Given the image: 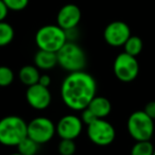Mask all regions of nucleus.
Masks as SVG:
<instances>
[{
    "label": "nucleus",
    "mask_w": 155,
    "mask_h": 155,
    "mask_svg": "<svg viewBox=\"0 0 155 155\" xmlns=\"http://www.w3.org/2000/svg\"><path fill=\"white\" fill-rule=\"evenodd\" d=\"M56 134L61 139L74 140L81 135L83 131V122L81 118L75 115H66L58 120L55 125Z\"/></svg>",
    "instance_id": "obj_10"
},
{
    "label": "nucleus",
    "mask_w": 155,
    "mask_h": 155,
    "mask_svg": "<svg viewBox=\"0 0 155 155\" xmlns=\"http://www.w3.org/2000/svg\"><path fill=\"white\" fill-rule=\"evenodd\" d=\"M10 11L19 12L25 10L29 5V0H3Z\"/></svg>",
    "instance_id": "obj_22"
},
{
    "label": "nucleus",
    "mask_w": 155,
    "mask_h": 155,
    "mask_svg": "<svg viewBox=\"0 0 155 155\" xmlns=\"http://www.w3.org/2000/svg\"><path fill=\"white\" fill-rule=\"evenodd\" d=\"M58 150L61 155H73L75 153V143L72 139H62Z\"/></svg>",
    "instance_id": "obj_21"
},
{
    "label": "nucleus",
    "mask_w": 155,
    "mask_h": 155,
    "mask_svg": "<svg viewBox=\"0 0 155 155\" xmlns=\"http://www.w3.org/2000/svg\"><path fill=\"white\" fill-rule=\"evenodd\" d=\"M153 155H155V150H154V153H153Z\"/></svg>",
    "instance_id": "obj_28"
},
{
    "label": "nucleus",
    "mask_w": 155,
    "mask_h": 155,
    "mask_svg": "<svg viewBox=\"0 0 155 155\" xmlns=\"http://www.w3.org/2000/svg\"><path fill=\"white\" fill-rule=\"evenodd\" d=\"M13 27L5 21H0V47H5L12 43L14 38Z\"/></svg>",
    "instance_id": "obj_18"
},
{
    "label": "nucleus",
    "mask_w": 155,
    "mask_h": 155,
    "mask_svg": "<svg viewBox=\"0 0 155 155\" xmlns=\"http://www.w3.org/2000/svg\"><path fill=\"white\" fill-rule=\"evenodd\" d=\"M143 112L150 117L151 119H155V101H151L146 104L143 108Z\"/></svg>",
    "instance_id": "obj_24"
},
{
    "label": "nucleus",
    "mask_w": 155,
    "mask_h": 155,
    "mask_svg": "<svg viewBox=\"0 0 155 155\" xmlns=\"http://www.w3.org/2000/svg\"><path fill=\"white\" fill-rule=\"evenodd\" d=\"M39 146L41 144H38L37 142H35L34 140H32L27 136L25 139H22L17 144V152H19L22 155H35L38 152Z\"/></svg>",
    "instance_id": "obj_17"
},
{
    "label": "nucleus",
    "mask_w": 155,
    "mask_h": 155,
    "mask_svg": "<svg viewBox=\"0 0 155 155\" xmlns=\"http://www.w3.org/2000/svg\"><path fill=\"white\" fill-rule=\"evenodd\" d=\"M96 119H98V118L87 107L85 108V110H82V116H81V120H82L83 124L88 125V124H91V123L93 122V121H95Z\"/></svg>",
    "instance_id": "obj_23"
},
{
    "label": "nucleus",
    "mask_w": 155,
    "mask_h": 155,
    "mask_svg": "<svg viewBox=\"0 0 155 155\" xmlns=\"http://www.w3.org/2000/svg\"><path fill=\"white\" fill-rule=\"evenodd\" d=\"M39 71L38 68L32 65H27L24 66L19 70V80L22 84H25L26 86H31L38 83L39 80Z\"/></svg>",
    "instance_id": "obj_15"
},
{
    "label": "nucleus",
    "mask_w": 155,
    "mask_h": 155,
    "mask_svg": "<svg viewBox=\"0 0 155 155\" xmlns=\"http://www.w3.org/2000/svg\"><path fill=\"white\" fill-rule=\"evenodd\" d=\"M35 66L43 70H49L58 65V56L55 52L38 50L34 56Z\"/></svg>",
    "instance_id": "obj_14"
},
{
    "label": "nucleus",
    "mask_w": 155,
    "mask_h": 155,
    "mask_svg": "<svg viewBox=\"0 0 155 155\" xmlns=\"http://www.w3.org/2000/svg\"><path fill=\"white\" fill-rule=\"evenodd\" d=\"M154 147L150 140H141L136 141L131 150V155H153Z\"/></svg>",
    "instance_id": "obj_19"
},
{
    "label": "nucleus",
    "mask_w": 155,
    "mask_h": 155,
    "mask_svg": "<svg viewBox=\"0 0 155 155\" xmlns=\"http://www.w3.org/2000/svg\"><path fill=\"white\" fill-rule=\"evenodd\" d=\"M9 11L10 10L8 9V7L5 5V3L3 2V0H0V21H5V19L8 16Z\"/></svg>",
    "instance_id": "obj_25"
},
{
    "label": "nucleus",
    "mask_w": 155,
    "mask_h": 155,
    "mask_svg": "<svg viewBox=\"0 0 155 155\" xmlns=\"http://www.w3.org/2000/svg\"><path fill=\"white\" fill-rule=\"evenodd\" d=\"M10 155H22V154H20L19 152H16V153H12V154H10Z\"/></svg>",
    "instance_id": "obj_27"
},
{
    "label": "nucleus",
    "mask_w": 155,
    "mask_h": 155,
    "mask_svg": "<svg viewBox=\"0 0 155 155\" xmlns=\"http://www.w3.org/2000/svg\"><path fill=\"white\" fill-rule=\"evenodd\" d=\"M124 48V52L130 55L137 56L140 54V52L142 51V48H143V43H142L141 38L135 35H131V36L127 38V41H125V44L123 45Z\"/></svg>",
    "instance_id": "obj_16"
},
{
    "label": "nucleus",
    "mask_w": 155,
    "mask_h": 155,
    "mask_svg": "<svg viewBox=\"0 0 155 155\" xmlns=\"http://www.w3.org/2000/svg\"><path fill=\"white\" fill-rule=\"evenodd\" d=\"M97 83L95 78L85 71L69 72L61 86L64 104L72 110L82 112L96 97Z\"/></svg>",
    "instance_id": "obj_1"
},
{
    "label": "nucleus",
    "mask_w": 155,
    "mask_h": 155,
    "mask_svg": "<svg viewBox=\"0 0 155 155\" xmlns=\"http://www.w3.org/2000/svg\"><path fill=\"white\" fill-rule=\"evenodd\" d=\"M28 123L15 115L0 119V143L8 147H17L22 139L28 136Z\"/></svg>",
    "instance_id": "obj_2"
},
{
    "label": "nucleus",
    "mask_w": 155,
    "mask_h": 155,
    "mask_svg": "<svg viewBox=\"0 0 155 155\" xmlns=\"http://www.w3.org/2000/svg\"><path fill=\"white\" fill-rule=\"evenodd\" d=\"M66 41V32L58 25L43 26L37 30L35 34V43L39 50L56 53Z\"/></svg>",
    "instance_id": "obj_4"
},
{
    "label": "nucleus",
    "mask_w": 155,
    "mask_h": 155,
    "mask_svg": "<svg viewBox=\"0 0 155 155\" xmlns=\"http://www.w3.org/2000/svg\"><path fill=\"white\" fill-rule=\"evenodd\" d=\"M56 130L54 123L47 117H36L27 125L28 137L38 144L47 143L55 135Z\"/></svg>",
    "instance_id": "obj_6"
},
{
    "label": "nucleus",
    "mask_w": 155,
    "mask_h": 155,
    "mask_svg": "<svg viewBox=\"0 0 155 155\" xmlns=\"http://www.w3.org/2000/svg\"><path fill=\"white\" fill-rule=\"evenodd\" d=\"M114 73L121 82L130 83L135 80L139 73V64L136 56L125 52L118 54L114 62Z\"/></svg>",
    "instance_id": "obj_8"
},
{
    "label": "nucleus",
    "mask_w": 155,
    "mask_h": 155,
    "mask_svg": "<svg viewBox=\"0 0 155 155\" xmlns=\"http://www.w3.org/2000/svg\"><path fill=\"white\" fill-rule=\"evenodd\" d=\"M26 99L29 105L37 110H46L47 107H49L52 101L49 87L43 86L38 83L31 85L27 88Z\"/></svg>",
    "instance_id": "obj_11"
},
{
    "label": "nucleus",
    "mask_w": 155,
    "mask_h": 155,
    "mask_svg": "<svg viewBox=\"0 0 155 155\" xmlns=\"http://www.w3.org/2000/svg\"><path fill=\"white\" fill-rule=\"evenodd\" d=\"M87 135L93 143L100 147L110 144L116 137L115 127L105 119H96L87 125Z\"/></svg>",
    "instance_id": "obj_7"
},
{
    "label": "nucleus",
    "mask_w": 155,
    "mask_h": 155,
    "mask_svg": "<svg viewBox=\"0 0 155 155\" xmlns=\"http://www.w3.org/2000/svg\"><path fill=\"white\" fill-rule=\"evenodd\" d=\"M14 72L10 67L0 66V87H7L13 83Z\"/></svg>",
    "instance_id": "obj_20"
},
{
    "label": "nucleus",
    "mask_w": 155,
    "mask_h": 155,
    "mask_svg": "<svg viewBox=\"0 0 155 155\" xmlns=\"http://www.w3.org/2000/svg\"><path fill=\"white\" fill-rule=\"evenodd\" d=\"M82 13L80 8L73 3L63 5L56 15V25L67 31L70 29H74L80 24Z\"/></svg>",
    "instance_id": "obj_12"
},
{
    "label": "nucleus",
    "mask_w": 155,
    "mask_h": 155,
    "mask_svg": "<svg viewBox=\"0 0 155 155\" xmlns=\"http://www.w3.org/2000/svg\"><path fill=\"white\" fill-rule=\"evenodd\" d=\"M56 56L58 65L69 72L84 70L86 66V54L84 50L74 41H67L65 45L56 52Z\"/></svg>",
    "instance_id": "obj_3"
},
{
    "label": "nucleus",
    "mask_w": 155,
    "mask_h": 155,
    "mask_svg": "<svg viewBox=\"0 0 155 155\" xmlns=\"http://www.w3.org/2000/svg\"><path fill=\"white\" fill-rule=\"evenodd\" d=\"M130 36H131V29L129 25L120 20H116L108 24L103 32V37L106 44L112 47L123 46Z\"/></svg>",
    "instance_id": "obj_9"
},
{
    "label": "nucleus",
    "mask_w": 155,
    "mask_h": 155,
    "mask_svg": "<svg viewBox=\"0 0 155 155\" xmlns=\"http://www.w3.org/2000/svg\"><path fill=\"white\" fill-rule=\"evenodd\" d=\"M38 84L43 85V86H46V87H49L50 84H51V78H50L48 74L41 75V77H39V80H38Z\"/></svg>",
    "instance_id": "obj_26"
},
{
    "label": "nucleus",
    "mask_w": 155,
    "mask_h": 155,
    "mask_svg": "<svg viewBox=\"0 0 155 155\" xmlns=\"http://www.w3.org/2000/svg\"><path fill=\"white\" fill-rule=\"evenodd\" d=\"M89 110L97 117L98 119H104L112 112V103L105 97H97L96 96L87 106Z\"/></svg>",
    "instance_id": "obj_13"
},
{
    "label": "nucleus",
    "mask_w": 155,
    "mask_h": 155,
    "mask_svg": "<svg viewBox=\"0 0 155 155\" xmlns=\"http://www.w3.org/2000/svg\"><path fill=\"white\" fill-rule=\"evenodd\" d=\"M143 110H136L127 119V131L135 141L150 140L154 134V122Z\"/></svg>",
    "instance_id": "obj_5"
}]
</instances>
